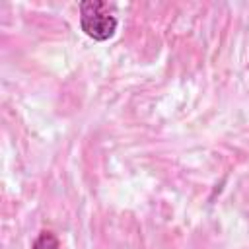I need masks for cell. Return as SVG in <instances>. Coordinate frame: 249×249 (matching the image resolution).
Masks as SVG:
<instances>
[{"instance_id":"6da1fadb","label":"cell","mask_w":249,"mask_h":249,"mask_svg":"<svg viewBox=\"0 0 249 249\" xmlns=\"http://www.w3.org/2000/svg\"><path fill=\"white\" fill-rule=\"evenodd\" d=\"M119 19L103 0H84L80 2V27L93 41H109L117 33Z\"/></svg>"},{"instance_id":"7a4b0ae2","label":"cell","mask_w":249,"mask_h":249,"mask_svg":"<svg viewBox=\"0 0 249 249\" xmlns=\"http://www.w3.org/2000/svg\"><path fill=\"white\" fill-rule=\"evenodd\" d=\"M33 249H60V241H58V237H56L51 230H43V231L35 237Z\"/></svg>"}]
</instances>
